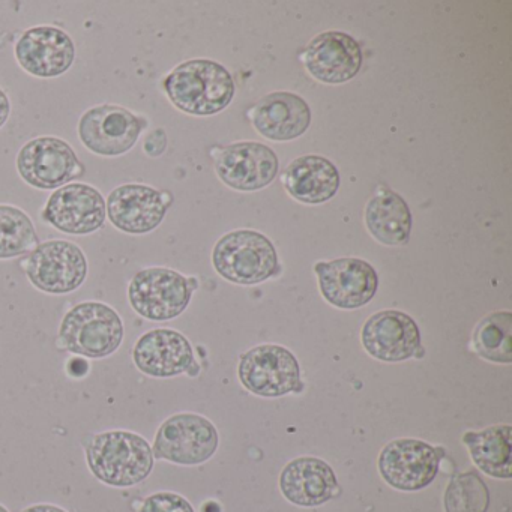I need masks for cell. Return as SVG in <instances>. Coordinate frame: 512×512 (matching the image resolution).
Here are the masks:
<instances>
[{
  "label": "cell",
  "mask_w": 512,
  "mask_h": 512,
  "mask_svg": "<svg viewBox=\"0 0 512 512\" xmlns=\"http://www.w3.org/2000/svg\"><path fill=\"white\" fill-rule=\"evenodd\" d=\"M26 277L32 286L49 295H68L83 286L89 274L88 257L74 242H43L26 257Z\"/></svg>",
  "instance_id": "cell-6"
},
{
  "label": "cell",
  "mask_w": 512,
  "mask_h": 512,
  "mask_svg": "<svg viewBox=\"0 0 512 512\" xmlns=\"http://www.w3.org/2000/svg\"><path fill=\"white\" fill-rule=\"evenodd\" d=\"M218 178L233 190L257 191L268 187L278 173V158L260 143H236L215 155Z\"/></svg>",
  "instance_id": "cell-18"
},
{
  "label": "cell",
  "mask_w": 512,
  "mask_h": 512,
  "mask_svg": "<svg viewBox=\"0 0 512 512\" xmlns=\"http://www.w3.org/2000/svg\"><path fill=\"white\" fill-rule=\"evenodd\" d=\"M283 184L290 197L298 202L320 205L337 194L340 173L326 158L305 155L289 164L283 175Z\"/></svg>",
  "instance_id": "cell-22"
},
{
  "label": "cell",
  "mask_w": 512,
  "mask_h": 512,
  "mask_svg": "<svg viewBox=\"0 0 512 512\" xmlns=\"http://www.w3.org/2000/svg\"><path fill=\"white\" fill-rule=\"evenodd\" d=\"M323 298L341 310L364 307L376 295L379 277L376 269L361 259H337L314 266Z\"/></svg>",
  "instance_id": "cell-13"
},
{
  "label": "cell",
  "mask_w": 512,
  "mask_h": 512,
  "mask_svg": "<svg viewBox=\"0 0 512 512\" xmlns=\"http://www.w3.org/2000/svg\"><path fill=\"white\" fill-rule=\"evenodd\" d=\"M443 503L446 512H487L490 491L478 473H458L449 481Z\"/></svg>",
  "instance_id": "cell-27"
},
{
  "label": "cell",
  "mask_w": 512,
  "mask_h": 512,
  "mask_svg": "<svg viewBox=\"0 0 512 512\" xmlns=\"http://www.w3.org/2000/svg\"><path fill=\"white\" fill-rule=\"evenodd\" d=\"M212 263L224 280L241 286L262 283L278 271L274 244L254 230H236L224 235L215 244Z\"/></svg>",
  "instance_id": "cell-4"
},
{
  "label": "cell",
  "mask_w": 512,
  "mask_h": 512,
  "mask_svg": "<svg viewBox=\"0 0 512 512\" xmlns=\"http://www.w3.org/2000/svg\"><path fill=\"white\" fill-rule=\"evenodd\" d=\"M280 488L283 496L293 505L314 508L338 493V481L326 461L316 457H299L284 467Z\"/></svg>",
  "instance_id": "cell-20"
},
{
  "label": "cell",
  "mask_w": 512,
  "mask_h": 512,
  "mask_svg": "<svg viewBox=\"0 0 512 512\" xmlns=\"http://www.w3.org/2000/svg\"><path fill=\"white\" fill-rule=\"evenodd\" d=\"M442 454V449L422 440H392L380 452L377 466L386 484L395 490L418 491L436 478Z\"/></svg>",
  "instance_id": "cell-11"
},
{
  "label": "cell",
  "mask_w": 512,
  "mask_h": 512,
  "mask_svg": "<svg viewBox=\"0 0 512 512\" xmlns=\"http://www.w3.org/2000/svg\"><path fill=\"white\" fill-rule=\"evenodd\" d=\"M124 320L104 302L86 301L67 311L58 331V347L71 355L104 359L121 347Z\"/></svg>",
  "instance_id": "cell-3"
},
{
  "label": "cell",
  "mask_w": 512,
  "mask_h": 512,
  "mask_svg": "<svg viewBox=\"0 0 512 512\" xmlns=\"http://www.w3.org/2000/svg\"><path fill=\"white\" fill-rule=\"evenodd\" d=\"M22 512H68L64 508L58 505H52V503H38V505L29 506V508L23 509Z\"/></svg>",
  "instance_id": "cell-31"
},
{
  "label": "cell",
  "mask_w": 512,
  "mask_h": 512,
  "mask_svg": "<svg viewBox=\"0 0 512 512\" xmlns=\"http://www.w3.org/2000/svg\"><path fill=\"white\" fill-rule=\"evenodd\" d=\"M11 115V101L7 92L0 88V128H4Z\"/></svg>",
  "instance_id": "cell-30"
},
{
  "label": "cell",
  "mask_w": 512,
  "mask_h": 512,
  "mask_svg": "<svg viewBox=\"0 0 512 512\" xmlns=\"http://www.w3.org/2000/svg\"><path fill=\"white\" fill-rule=\"evenodd\" d=\"M41 217L67 235H91L106 223V199L92 185L68 184L49 197Z\"/></svg>",
  "instance_id": "cell-12"
},
{
  "label": "cell",
  "mask_w": 512,
  "mask_h": 512,
  "mask_svg": "<svg viewBox=\"0 0 512 512\" xmlns=\"http://www.w3.org/2000/svg\"><path fill=\"white\" fill-rule=\"evenodd\" d=\"M0 512H10V511H8V509L5 508V506L2 505V503H0Z\"/></svg>",
  "instance_id": "cell-32"
},
{
  "label": "cell",
  "mask_w": 512,
  "mask_h": 512,
  "mask_svg": "<svg viewBox=\"0 0 512 512\" xmlns=\"http://www.w3.org/2000/svg\"><path fill=\"white\" fill-rule=\"evenodd\" d=\"M158 134H160V130L154 131V133L149 134L148 139L145 142V151L146 154L151 155V157H160L163 154L164 149L167 146V140H161V142H157Z\"/></svg>",
  "instance_id": "cell-29"
},
{
  "label": "cell",
  "mask_w": 512,
  "mask_h": 512,
  "mask_svg": "<svg viewBox=\"0 0 512 512\" xmlns=\"http://www.w3.org/2000/svg\"><path fill=\"white\" fill-rule=\"evenodd\" d=\"M473 347L485 361L511 364L512 314L509 311H497L484 317L473 332Z\"/></svg>",
  "instance_id": "cell-25"
},
{
  "label": "cell",
  "mask_w": 512,
  "mask_h": 512,
  "mask_svg": "<svg viewBox=\"0 0 512 512\" xmlns=\"http://www.w3.org/2000/svg\"><path fill=\"white\" fill-rule=\"evenodd\" d=\"M170 103L193 116H212L229 106L235 83L223 65L206 59L182 62L164 79Z\"/></svg>",
  "instance_id": "cell-2"
},
{
  "label": "cell",
  "mask_w": 512,
  "mask_h": 512,
  "mask_svg": "<svg viewBox=\"0 0 512 512\" xmlns=\"http://www.w3.org/2000/svg\"><path fill=\"white\" fill-rule=\"evenodd\" d=\"M134 512H194V508L181 494L158 491L137 503Z\"/></svg>",
  "instance_id": "cell-28"
},
{
  "label": "cell",
  "mask_w": 512,
  "mask_h": 512,
  "mask_svg": "<svg viewBox=\"0 0 512 512\" xmlns=\"http://www.w3.org/2000/svg\"><path fill=\"white\" fill-rule=\"evenodd\" d=\"M368 232L380 244L404 245L410 238L412 214L398 194L383 191L368 202L365 208Z\"/></svg>",
  "instance_id": "cell-23"
},
{
  "label": "cell",
  "mask_w": 512,
  "mask_h": 512,
  "mask_svg": "<svg viewBox=\"0 0 512 512\" xmlns=\"http://www.w3.org/2000/svg\"><path fill=\"white\" fill-rule=\"evenodd\" d=\"M20 178L37 190H58L85 175L76 151L59 137L29 140L17 155Z\"/></svg>",
  "instance_id": "cell-8"
},
{
  "label": "cell",
  "mask_w": 512,
  "mask_h": 512,
  "mask_svg": "<svg viewBox=\"0 0 512 512\" xmlns=\"http://www.w3.org/2000/svg\"><path fill=\"white\" fill-rule=\"evenodd\" d=\"M17 62L38 79H55L67 73L76 61L73 38L55 26H35L17 41Z\"/></svg>",
  "instance_id": "cell-16"
},
{
  "label": "cell",
  "mask_w": 512,
  "mask_h": 512,
  "mask_svg": "<svg viewBox=\"0 0 512 512\" xmlns=\"http://www.w3.org/2000/svg\"><path fill=\"white\" fill-rule=\"evenodd\" d=\"M85 457L92 475L115 488L142 484L155 464L148 440L128 430L103 431L89 437Z\"/></svg>",
  "instance_id": "cell-1"
},
{
  "label": "cell",
  "mask_w": 512,
  "mask_h": 512,
  "mask_svg": "<svg viewBox=\"0 0 512 512\" xmlns=\"http://www.w3.org/2000/svg\"><path fill=\"white\" fill-rule=\"evenodd\" d=\"M463 443L479 470L497 479L512 476V427L493 425L482 431H467Z\"/></svg>",
  "instance_id": "cell-24"
},
{
  "label": "cell",
  "mask_w": 512,
  "mask_h": 512,
  "mask_svg": "<svg viewBox=\"0 0 512 512\" xmlns=\"http://www.w3.org/2000/svg\"><path fill=\"white\" fill-rule=\"evenodd\" d=\"M304 64L317 82L341 85L352 80L361 70V46L344 32H325L308 44Z\"/></svg>",
  "instance_id": "cell-19"
},
{
  "label": "cell",
  "mask_w": 512,
  "mask_h": 512,
  "mask_svg": "<svg viewBox=\"0 0 512 512\" xmlns=\"http://www.w3.org/2000/svg\"><path fill=\"white\" fill-rule=\"evenodd\" d=\"M151 185L125 184L116 187L106 200L107 217L113 227L128 235L154 232L166 217L172 197Z\"/></svg>",
  "instance_id": "cell-15"
},
{
  "label": "cell",
  "mask_w": 512,
  "mask_h": 512,
  "mask_svg": "<svg viewBox=\"0 0 512 512\" xmlns=\"http://www.w3.org/2000/svg\"><path fill=\"white\" fill-rule=\"evenodd\" d=\"M197 283L170 268L142 269L128 284V302L143 319L167 322L181 316L193 298Z\"/></svg>",
  "instance_id": "cell-5"
},
{
  "label": "cell",
  "mask_w": 512,
  "mask_h": 512,
  "mask_svg": "<svg viewBox=\"0 0 512 512\" xmlns=\"http://www.w3.org/2000/svg\"><path fill=\"white\" fill-rule=\"evenodd\" d=\"M362 346L368 355L383 362L413 358L421 349V332L409 314L386 310L373 314L361 332Z\"/></svg>",
  "instance_id": "cell-17"
},
{
  "label": "cell",
  "mask_w": 512,
  "mask_h": 512,
  "mask_svg": "<svg viewBox=\"0 0 512 512\" xmlns=\"http://www.w3.org/2000/svg\"><path fill=\"white\" fill-rule=\"evenodd\" d=\"M250 115L257 133L274 142L298 139L311 124L308 104L289 92H275L262 98Z\"/></svg>",
  "instance_id": "cell-21"
},
{
  "label": "cell",
  "mask_w": 512,
  "mask_h": 512,
  "mask_svg": "<svg viewBox=\"0 0 512 512\" xmlns=\"http://www.w3.org/2000/svg\"><path fill=\"white\" fill-rule=\"evenodd\" d=\"M148 127L143 116L116 104H101L83 113L79 121V139L92 154L121 157L139 142Z\"/></svg>",
  "instance_id": "cell-9"
},
{
  "label": "cell",
  "mask_w": 512,
  "mask_h": 512,
  "mask_svg": "<svg viewBox=\"0 0 512 512\" xmlns=\"http://www.w3.org/2000/svg\"><path fill=\"white\" fill-rule=\"evenodd\" d=\"M40 245L34 221L23 209L0 205V260L26 256Z\"/></svg>",
  "instance_id": "cell-26"
},
{
  "label": "cell",
  "mask_w": 512,
  "mask_h": 512,
  "mask_svg": "<svg viewBox=\"0 0 512 512\" xmlns=\"http://www.w3.org/2000/svg\"><path fill=\"white\" fill-rule=\"evenodd\" d=\"M238 376L259 397H283L302 388L298 359L286 347L265 344L241 356Z\"/></svg>",
  "instance_id": "cell-10"
},
{
  "label": "cell",
  "mask_w": 512,
  "mask_h": 512,
  "mask_svg": "<svg viewBox=\"0 0 512 512\" xmlns=\"http://www.w3.org/2000/svg\"><path fill=\"white\" fill-rule=\"evenodd\" d=\"M133 362L137 370L155 379H169L188 373L196 376L199 371L193 346L175 329H152L134 344Z\"/></svg>",
  "instance_id": "cell-14"
},
{
  "label": "cell",
  "mask_w": 512,
  "mask_h": 512,
  "mask_svg": "<svg viewBox=\"0 0 512 512\" xmlns=\"http://www.w3.org/2000/svg\"><path fill=\"white\" fill-rule=\"evenodd\" d=\"M218 449V431L205 416L176 413L158 428L152 452L157 460L181 466L206 463Z\"/></svg>",
  "instance_id": "cell-7"
}]
</instances>
